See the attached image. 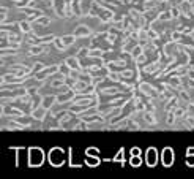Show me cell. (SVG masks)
<instances>
[{
  "instance_id": "cell-1",
  "label": "cell",
  "mask_w": 194,
  "mask_h": 179,
  "mask_svg": "<svg viewBox=\"0 0 194 179\" xmlns=\"http://www.w3.org/2000/svg\"><path fill=\"white\" fill-rule=\"evenodd\" d=\"M44 155L43 152H41V149H30V154H29V162L30 165H35V167H38V165H41V162H43Z\"/></svg>"
},
{
  "instance_id": "cell-2",
  "label": "cell",
  "mask_w": 194,
  "mask_h": 179,
  "mask_svg": "<svg viewBox=\"0 0 194 179\" xmlns=\"http://www.w3.org/2000/svg\"><path fill=\"white\" fill-rule=\"evenodd\" d=\"M50 163L52 165H60L63 162V151L62 149H52V152L49 154Z\"/></svg>"
},
{
  "instance_id": "cell-3",
  "label": "cell",
  "mask_w": 194,
  "mask_h": 179,
  "mask_svg": "<svg viewBox=\"0 0 194 179\" xmlns=\"http://www.w3.org/2000/svg\"><path fill=\"white\" fill-rule=\"evenodd\" d=\"M163 163L166 167H170V165L174 163V152L170 148H166L164 152H163Z\"/></svg>"
},
{
  "instance_id": "cell-4",
  "label": "cell",
  "mask_w": 194,
  "mask_h": 179,
  "mask_svg": "<svg viewBox=\"0 0 194 179\" xmlns=\"http://www.w3.org/2000/svg\"><path fill=\"white\" fill-rule=\"evenodd\" d=\"M156 160H158V154H156L155 149H149V152H147V163L149 165H153L156 163Z\"/></svg>"
},
{
  "instance_id": "cell-5",
  "label": "cell",
  "mask_w": 194,
  "mask_h": 179,
  "mask_svg": "<svg viewBox=\"0 0 194 179\" xmlns=\"http://www.w3.org/2000/svg\"><path fill=\"white\" fill-rule=\"evenodd\" d=\"M87 163H89L90 167H95V165L100 163V160H98V159H93L92 155H89V157H87Z\"/></svg>"
},
{
  "instance_id": "cell-6",
  "label": "cell",
  "mask_w": 194,
  "mask_h": 179,
  "mask_svg": "<svg viewBox=\"0 0 194 179\" xmlns=\"http://www.w3.org/2000/svg\"><path fill=\"white\" fill-rule=\"evenodd\" d=\"M131 165H133V167H139V165H141V159H139V155H136V157L133 155V159H131Z\"/></svg>"
},
{
  "instance_id": "cell-7",
  "label": "cell",
  "mask_w": 194,
  "mask_h": 179,
  "mask_svg": "<svg viewBox=\"0 0 194 179\" xmlns=\"http://www.w3.org/2000/svg\"><path fill=\"white\" fill-rule=\"evenodd\" d=\"M87 155H98V149H95V148L87 149Z\"/></svg>"
},
{
  "instance_id": "cell-8",
  "label": "cell",
  "mask_w": 194,
  "mask_h": 179,
  "mask_svg": "<svg viewBox=\"0 0 194 179\" xmlns=\"http://www.w3.org/2000/svg\"><path fill=\"white\" fill-rule=\"evenodd\" d=\"M188 165L189 167H194V157H191V155L188 157Z\"/></svg>"
},
{
  "instance_id": "cell-9",
  "label": "cell",
  "mask_w": 194,
  "mask_h": 179,
  "mask_svg": "<svg viewBox=\"0 0 194 179\" xmlns=\"http://www.w3.org/2000/svg\"><path fill=\"white\" fill-rule=\"evenodd\" d=\"M131 154H133V155H139V149H137V148H133V149H131Z\"/></svg>"
}]
</instances>
